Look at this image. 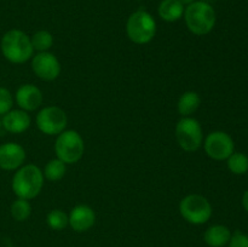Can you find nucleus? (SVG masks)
Returning <instances> with one entry per match:
<instances>
[{
    "mask_svg": "<svg viewBox=\"0 0 248 247\" xmlns=\"http://www.w3.org/2000/svg\"><path fill=\"white\" fill-rule=\"evenodd\" d=\"M178 1L182 2L183 5H186V6H188V5L193 4V2L196 1V0H178Z\"/></svg>",
    "mask_w": 248,
    "mask_h": 247,
    "instance_id": "26",
    "label": "nucleus"
},
{
    "mask_svg": "<svg viewBox=\"0 0 248 247\" xmlns=\"http://www.w3.org/2000/svg\"><path fill=\"white\" fill-rule=\"evenodd\" d=\"M31 46L34 50L39 52H46L50 50L53 45V36L50 31H39L33 34L31 38Z\"/></svg>",
    "mask_w": 248,
    "mask_h": 247,
    "instance_id": "21",
    "label": "nucleus"
},
{
    "mask_svg": "<svg viewBox=\"0 0 248 247\" xmlns=\"http://www.w3.org/2000/svg\"><path fill=\"white\" fill-rule=\"evenodd\" d=\"M128 39L137 45H144L154 39L156 33V22L149 12L138 10L133 12L126 23Z\"/></svg>",
    "mask_w": 248,
    "mask_h": 247,
    "instance_id": "4",
    "label": "nucleus"
},
{
    "mask_svg": "<svg viewBox=\"0 0 248 247\" xmlns=\"http://www.w3.org/2000/svg\"><path fill=\"white\" fill-rule=\"evenodd\" d=\"M26 161V150L22 145L7 142L0 145V169L4 171H16Z\"/></svg>",
    "mask_w": 248,
    "mask_h": 247,
    "instance_id": "11",
    "label": "nucleus"
},
{
    "mask_svg": "<svg viewBox=\"0 0 248 247\" xmlns=\"http://www.w3.org/2000/svg\"><path fill=\"white\" fill-rule=\"evenodd\" d=\"M241 203H242V207L245 208V211L248 212V189L244 193L241 199Z\"/></svg>",
    "mask_w": 248,
    "mask_h": 247,
    "instance_id": "25",
    "label": "nucleus"
},
{
    "mask_svg": "<svg viewBox=\"0 0 248 247\" xmlns=\"http://www.w3.org/2000/svg\"><path fill=\"white\" fill-rule=\"evenodd\" d=\"M176 137L182 149L189 153L196 152L203 140L200 123L191 116L182 118L176 126Z\"/></svg>",
    "mask_w": 248,
    "mask_h": 247,
    "instance_id": "7",
    "label": "nucleus"
},
{
    "mask_svg": "<svg viewBox=\"0 0 248 247\" xmlns=\"http://www.w3.org/2000/svg\"><path fill=\"white\" fill-rule=\"evenodd\" d=\"M67 124L68 118L65 111L55 106L41 109L36 115V126L47 136H58L65 130Z\"/></svg>",
    "mask_w": 248,
    "mask_h": 247,
    "instance_id": "8",
    "label": "nucleus"
},
{
    "mask_svg": "<svg viewBox=\"0 0 248 247\" xmlns=\"http://www.w3.org/2000/svg\"><path fill=\"white\" fill-rule=\"evenodd\" d=\"M69 225L73 230L78 232H84L91 229L96 222V213L90 206L78 205L70 211Z\"/></svg>",
    "mask_w": 248,
    "mask_h": 247,
    "instance_id": "13",
    "label": "nucleus"
},
{
    "mask_svg": "<svg viewBox=\"0 0 248 247\" xmlns=\"http://www.w3.org/2000/svg\"><path fill=\"white\" fill-rule=\"evenodd\" d=\"M15 99L22 110L33 111L43 103V93L35 85L24 84L17 89Z\"/></svg>",
    "mask_w": 248,
    "mask_h": 247,
    "instance_id": "12",
    "label": "nucleus"
},
{
    "mask_svg": "<svg viewBox=\"0 0 248 247\" xmlns=\"http://www.w3.org/2000/svg\"><path fill=\"white\" fill-rule=\"evenodd\" d=\"M55 152L57 159L62 160L65 165L75 164L84 155V139L77 131L64 130L57 136L55 143Z\"/></svg>",
    "mask_w": 248,
    "mask_h": 247,
    "instance_id": "5",
    "label": "nucleus"
},
{
    "mask_svg": "<svg viewBox=\"0 0 248 247\" xmlns=\"http://www.w3.org/2000/svg\"><path fill=\"white\" fill-rule=\"evenodd\" d=\"M10 211H11V216L15 220H17V222H24V220H27L31 217V206L29 203V200L17 198L12 202Z\"/></svg>",
    "mask_w": 248,
    "mask_h": 247,
    "instance_id": "20",
    "label": "nucleus"
},
{
    "mask_svg": "<svg viewBox=\"0 0 248 247\" xmlns=\"http://www.w3.org/2000/svg\"><path fill=\"white\" fill-rule=\"evenodd\" d=\"M202 1H206V2H208V1H210V0H202Z\"/></svg>",
    "mask_w": 248,
    "mask_h": 247,
    "instance_id": "27",
    "label": "nucleus"
},
{
    "mask_svg": "<svg viewBox=\"0 0 248 247\" xmlns=\"http://www.w3.org/2000/svg\"><path fill=\"white\" fill-rule=\"evenodd\" d=\"M229 247H248V235L245 234L242 232H235L232 235V239H230Z\"/></svg>",
    "mask_w": 248,
    "mask_h": 247,
    "instance_id": "24",
    "label": "nucleus"
},
{
    "mask_svg": "<svg viewBox=\"0 0 248 247\" xmlns=\"http://www.w3.org/2000/svg\"><path fill=\"white\" fill-rule=\"evenodd\" d=\"M44 173L35 165H23L16 170V173L12 177V191L19 199L36 198L40 194L44 185Z\"/></svg>",
    "mask_w": 248,
    "mask_h": 247,
    "instance_id": "1",
    "label": "nucleus"
},
{
    "mask_svg": "<svg viewBox=\"0 0 248 247\" xmlns=\"http://www.w3.org/2000/svg\"><path fill=\"white\" fill-rule=\"evenodd\" d=\"M184 19L189 31L199 36L211 33L215 28L217 15L210 2L194 1L184 10Z\"/></svg>",
    "mask_w": 248,
    "mask_h": 247,
    "instance_id": "3",
    "label": "nucleus"
},
{
    "mask_svg": "<svg viewBox=\"0 0 248 247\" xmlns=\"http://www.w3.org/2000/svg\"><path fill=\"white\" fill-rule=\"evenodd\" d=\"M14 106V97L6 87L0 86V115L9 113Z\"/></svg>",
    "mask_w": 248,
    "mask_h": 247,
    "instance_id": "23",
    "label": "nucleus"
},
{
    "mask_svg": "<svg viewBox=\"0 0 248 247\" xmlns=\"http://www.w3.org/2000/svg\"><path fill=\"white\" fill-rule=\"evenodd\" d=\"M179 212L188 223L201 225L207 223L212 217V206L205 196L190 194L181 201Z\"/></svg>",
    "mask_w": 248,
    "mask_h": 247,
    "instance_id": "6",
    "label": "nucleus"
},
{
    "mask_svg": "<svg viewBox=\"0 0 248 247\" xmlns=\"http://www.w3.org/2000/svg\"><path fill=\"white\" fill-rule=\"evenodd\" d=\"M159 16L166 22H176L183 16L184 5L178 0H162L157 7Z\"/></svg>",
    "mask_w": 248,
    "mask_h": 247,
    "instance_id": "16",
    "label": "nucleus"
},
{
    "mask_svg": "<svg viewBox=\"0 0 248 247\" xmlns=\"http://www.w3.org/2000/svg\"><path fill=\"white\" fill-rule=\"evenodd\" d=\"M0 128H1V120H0Z\"/></svg>",
    "mask_w": 248,
    "mask_h": 247,
    "instance_id": "28",
    "label": "nucleus"
},
{
    "mask_svg": "<svg viewBox=\"0 0 248 247\" xmlns=\"http://www.w3.org/2000/svg\"><path fill=\"white\" fill-rule=\"evenodd\" d=\"M65 172H67V166L64 162L60 159H52L45 165L44 167V177L51 182H58L64 177Z\"/></svg>",
    "mask_w": 248,
    "mask_h": 247,
    "instance_id": "18",
    "label": "nucleus"
},
{
    "mask_svg": "<svg viewBox=\"0 0 248 247\" xmlns=\"http://www.w3.org/2000/svg\"><path fill=\"white\" fill-rule=\"evenodd\" d=\"M203 148L211 159L224 161L235 152V143L224 131H213L206 137Z\"/></svg>",
    "mask_w": 248,
    "mask_h": 247,
    "instance_id": "9",
    "label": "nucleus"
},
{
    "mask_svg": "<svg viewBox=\"0 0 248 247\" xmlns=\"http://www.w3.org/2000/svg\"><path fill=\"white\" fill-rule=\"evenodd\" d=\"M47 225L53 230H63L69 224V218L65 212L62 210H52L46 216Z\"/></svg>",
    "mask_w": 248,
    "mask_h": 247,
    "instance_id": "22",
    "label": "nucleus"
},
{
    "mask_svg": "<svg viewBox=\"0 0 248 247\" xmlns=\"http://www.w3.org/2000/svg\"><path fill=\"white\" fill-rule=\"evenodd\" d=\"M200 103L201 98L198 92L186 91L179 97L177 109H178V113L183 118H186V116H191V114L195 113L200 107Z\"/></svg>",
    "mask_w": 248,
    "mask_h": 247,
    "instance_id": "17",
    "label": "nucleus"
},
{
    "mask_svg": "<svg viewBox=\"0 0 248 247\" xmlns=\"http://www.w3.org/2000/svg\"><path fill=\"white\" fill-rule=\"evenodd\" d=\"M31 68L36 77L44 81H52L57 79L61 73L60 61L48 51L36 53L31 60Z\"/></svg>",
    "mask_w": 248,
    "mask_h": 247,
    "instance_id": "10",
    "label": "nucleus"
},
{
    "mask_svg": "<svg viewBox=\"0 0 248 247\" xmlns=\"http://www.w3.org/2000/svg\"><path fill=\"white\" fill-rule=\"evenodd\" d=\"M232 232L227 225L215 224L206 229L203 240L210 247H225L232 239Z\"/></svg>",
    "mask_w": 248,
    "mask_h": 247,
    "instance_id": "15",
    "label": "nucleus"
},
{
    "mask_svg": "<svg viewBox=\"0 0 248 247\" xmlns=\"http://www.w3.org/2000/svg\"><path fill=\"white\" fill-rule=\"evenodd\" d=\"M31 126V116L28 113L22 109H11L9 113L2 115L1 119V127H4L7 132L15 133H23Z\"/></svg>",
    "mask_w": 248,
    "mask_h": 247,
    "instance_id": "14",
    "label": "nucleus"
},
{
    "mask_svg": "<svg viewBox=\"0 0 248 247\" xmlns=\"http://www.w3.org/2000/svg\"><path fill=\"white\" fill-rule=\"evenodd\" d=\"M227 165L232 173L241 176L248 172V156L244 153L234 152L227 159Z\"/></svg>",
    "mask_w": 248,
    "mask_h": 247,
    "instance_id": "19",
    "label": "nucleus"
},
{
    "mask_svg": "<svg viewBox=\"0 0 248 247\" xmlns=\"http://www.w3.org/2000/svg\"><path fill=\"white\" fill-rule=\"evenodd\" d=\"M0 50L2 56L15 64L26 63L31 60L34 52L31 38L19 29H10L2 35Z\"/></svg>",
    "mask_w": 248,
    "mask_h": 247,
    "instance_id": "2",
    "label": "nucleus"
}]
</instances>
